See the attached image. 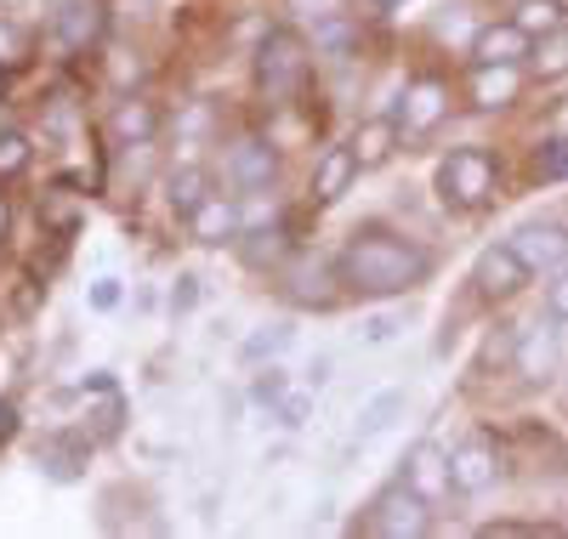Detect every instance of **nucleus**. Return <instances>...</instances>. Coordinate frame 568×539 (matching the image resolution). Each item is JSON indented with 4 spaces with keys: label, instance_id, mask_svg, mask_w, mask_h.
<instances>
[{
    "label": "nucleus",
    "instance_id": "obj_1",
    "mask_svg": "<svg viewBox=\"0 0 568 539\" xmlns=\"http://www.w3.org/2000/svg\"><path fill=\"white\" fill-rule=\"evenodd\" d=\"M433 251L420 238L387 227V222H364L347 233L342 256H336V273H342V289L347 296H364V302H393V296H409L433 278Z\"/></svg>",
    "mask_w": 568,
    "mask_h": 539
},
{
    "label": "nucleus",
    "instance_id": "obj_2",
    "mask_svg": "<svg viewBox=\"0 0 568 539\" xmlns=\"http://www.w3.org/2000/svg\"><path fill=\"white\" fill-rule=\"evenodd\" d=\"M307 80H313V40L291 23H278L262 34L256 45V91L267 109H291L307 96Z\"/></svg>",
    "mask_w": 568,
    "mask_h": 539
},
{
    "label": "nucleus",
    "instance_id": "obj_3",
    "mask_svg": "<svg viewBox=\"0 0 568 539\" xmlns=\"http://www.w3.org/2000/svg\"><path fill=\"white\" fill-rule=\"evenodd\" d=\"M433 187H438V205L455 211V216H478L495 205L500 193V160L478 142H466V149H449L433 171Z\"/></svg>",
    "mask_w": 568,
    "mask_h": 539
},
{
    "label": "nucleus",
    "instance_id": "obj_4",
    "mask_svg": "<svg viewBox=\"0 0 568 539\" xmlns=\"http://www.w3.org/2000/svg\"><path fill=\"white\" fill-rule=\"evenodd\" d=\"M353 528L375 533V539H415V533L433 528V506H426L415 488L393 482V488H382V495L364 506V517H353Z\"/></svg>",
    "mask_w": 568,
    "mask_h": 539
},
{
    "label": "nucleus",
    "instance_id": "obj_5",
    "mask_svg": "<svg viewBox=\"0 0 568 539\" xmlns=\"http://www.w3.org/2000/svg\"><path fill=\"white\" fill-rule=\"evenodd\" d=\"M562 318L546 313V324H529L517 329V347H511V375L524 386H551L562 375Z\"/></svg>",
    "mask_w": 568,
    "mask_h": 539
},
{
    "label": "nucleus",
    "instance_id": "obj_6",
    "mask_svg": "<svg viewBox=\"0 0 568 539\" xmlns=\"http://www.w3.org/2000/svg\"><path fill=\"white\" fill-rule=\"evenodd\" d=\"M449 103H455V91H449L444 74H415V80L398 91L393 120H398L404 136H433V131L449 120Z\"/></svg>",
    "mask_w": 568,
    "mask_h": 539
},
{
    "label": "nucleus",
    "instance_id": "obj_7",
    "mask_svg": "<svg viewBox=\"0 0 568 539\" xmlns=\"http://www.w3.org/2000/svg\"><path fill=\"white\" fill-rule=\"evenodd\" d=\"M500 471H506V455H500V444L489 431H471V437H460V444L449 449V488L466 495V500L484 495V488H495Z\"/></svg>",
    "mask_w": 568,
    "mask_h": 539
},
{
    "label": "nucleus",
    "instance_id": "obj_8",
    "mask_svg": "<svg viewBox=\"0 0 568 539\" xmlns=\"http://www.w3.org/2000/svg\"><path fill=\"white\" fill-rule=\"evenodd\" d=\"M535 273H529V262L511 251V238L506 244H489V251L471 262V289H478V302H489V307H500V302H511V296H524V284H529Z\"/></svg>",
    "mask_w": 568,
    "mask_h": 539
},
{
    "label": "nucleus",
    "instance_id": "obj_9",
    "mask_svg": "<svg viewBox=\"0 0 568 539\" xmlns=\"http://www.w3.org/2000/svg\"><path fill=\"white\" fill-rule=\"evenodd\" d=\"M103 34V0H58V12L45 18V45L52 52H85Z\"/></svg>",
    "mask_w": 568,
    "mask_h": 539
},
{
    "label": "nucleus",
    "instance_id": "obj_10",
    "mask_svg": "<svg viewBox=\"0 0 568 539\" xmlns=\"http://www.w3.org/2000/svg\"><path fill=\"white\" fill-rule=\"evenodd\" d=\"M398 482H404V488H415V495H420L426 506H438V500L449 495V449H438L433 437L409 444V449H404V460H398Z\"/></svg>",
    "mask_w": 568,
    "mask_h": 539
},
{
    "label": "nucleus",
    "instance_id": "obj_11",
    "mask_svg": "<svg viewBox=\"0 0 568 539\" xmlns=\"http://www.w3.org/2000/svg\"><path fill=\"white\" fill-rule=\"evenodd\" d=\"M517 91H524V63H471V74H466V96L478 114L511 109Z\"/></svg>",
    "mask_w": 568,
    "mask_h": 539
},
{
    "label": "nucleus",
    "instance_id": "obj_12",
    "mask_svg": "<svg viewBox=\"0 0 568 539\" xmlns=\"http://www.w3.org/2000/svg\"><path fill=\"white\" fill-rule=\"evenodd\" d=\"M511 251L529 262V273L540 278V273H557V267H568V227L562 222H524L511 233Z\"/></svg>",
    "mask_w": 568,
    "mask_h": 539
},
{
    "label": "nucleus",
    "instance_id": "obj_13",
    "mask_svg": "<svg viewBox=\"0 0 568 539\" xmlns=\"http://www.w3.org/2000/svg\"><path fill=\"white\" fill-rule=\"evenodd\" d=\"M404 409H409V391H404V386L375 391V398L358 409V420H353V431H347V449H342V455H358V449L375 444V437H387V431L404 420Z\"/></svg>",
    "mask_w": 568,
    "mask_h": 539
},
{
    "label": "nucleus",
    "instance_id": "obj_14",
    "mask_svg": "<svg viewBox=\"0 0 568 539\" xmlns=\"http://www.w3.org/2000/svg\"><path fill=\"white\" fill-rule=\"evenodd\" d=\"M358 154H353V142H336V149H324L318 160H313V205L324 211V205H342L347 200V187L358 182Z\"/></svg>",
    "mask_w": 568,
    "mask_h": 539
},
{
    "label": "nucleus",
    "instance_id": "obj_15",
    "mask_svg": "<svg viewBox=\"0 0 568 539\" xmlns=\"http://www.w3.org/2000/svg\"><path fill=\"white\" fill-rule=\"evenodd\" d=\"M227 176L240 182L245 193L273 187V176H278V149H273L267 136H256V131H251V136H240V142L227 149Z\"/></svg>",
    "mask_w": 568,
    "mask_h": 539
},
{
    "label": "nucleus",
    "instance_id": "obj_16",
    "mask_svg": "<svg viewBox=\"0 0 568 539\" xmlns=\"http://www.w3.org/2000/svg\"><path fill=\"white\" fill-rule=\"evenodd\" d=\"M85 460H91V437L85 431H52V437H40V449H34V466L52 482H80Z\"/></svg>",
    "mask_w": 568,
    "mask_h": 539
},
{
    "label": "nucleus",
    "instance_id": "obj_17",
    "mask_svg": "<svg viewBox=\"0 0 568 539\" xmlns=\"http://www.w3.org/2000/svg\"><path fill=\"white\" fill-rule=\"evenodd\" d=\"M187 233H194V244H233L245 233V216L240 205H233V193H205L200 211L187 216Z\"/></svg>",
    "mask_w": 568,
    "mask_h": 539
},
{
    "label": "nucleus",
    "instance_id": "obj_18",
    "mask_svg": "<svg viewBox=\"0 0 568 539\" xmlns=\"http://www.w3.org/2000/svg\"><path fill=\"white\" fill-rule=\"evenodd\" d=\"M535 52V34H524L511 18L506 23H484L478 34H471V63H529Z\"/></svg>",
    "mask_w": 568,
    "mask_h": 539
},
{
    "label": "nucleus",
    "instance_id": "obj_19",
    "mask_svg": "<svg viewBox=\"0 0 568 539\" xmlns=\"http://www.w3.org/2000/svg\"><path fill=\"white\" fill-rule=\"evenodd\" d=\"M109 131H114L120 149H142V142H154V131H160V109L149 103V96H125V103H114V114H109Z\"/></svg>",
    "mask_w": 568,
    "mask_h": 539
},
{
    "label": "nucleus",
    "instance_id": "obj_20",
    "mask_svg": "<svg viewBox=\"0 0 568 539\" xmlns=\"http://www.w3.org/2000/svg\"><path fill=\"white\" fill-rule=\"evenodd\" d=\"M284 284H291V302L296 307H336L342 302V289H329V284H342V273L336 267H324V262H302V267H291V278H284Z\"/></svg>",
    "mask_w": 568,
    "mask_h": 539
},
{
    "label": "nucleus",
    "instance_id": "obj_21",
    "mask_svg": "<svg viewBox=\"0 0 568 539\" xmlns=\"http://www.w3.org/2000/svg\"><path fill=\"white\" fill-rule=\"evenodd\" d=\"M398 136H404V131H398V120H393V114H382V120H364V125L353 131V154H358V165H364V171L387 165Z\"/></svg>",
    "mask_w": 568,
    "mask_h": 539
},
{
    "label": "nucleus",
    "instance_id": "obj_22",
    "mask_svg": "<svg viewBox=\"0 0 568 539\" xmlns=\"http://www.w3.org/2000/svg\"><path fill=\"white\" fill-rule=\"evenodd\" d=\"M358 45H364L358 18H336V12H329L324 23H313V52H324V58L347 63V58H358Z\"/></svg>",
    "mask_w": 568,
    "mask_h": 539
},
{
    "label": "nucleus",
    "instance_id": "obj_23",
    "mask_svg": "<svg viewBox=\"0 0 568 539\" xmlns=\"http://www.w3.org/2000/svg\"><path fill=\"white\" fill-rule=\"evenodd\" d=\"M205 193H211V176H205L200 165H182V171H171V176H165V205H171L182 222L200 211Z\"/></svg>",
    "mask_w": 568,
    "mask_h": 539
},
{
    "label": "nucleus",
    "instance_id": "obj_24",
    "mask_svg": "<svg viewBox=\"0 0 568 539\" xmlns=\"http://www.w3.org/2000/svg\"><path fill=\"white\" fill-rule=\"evenodd\" d=\"M85 222V211L74 205V193L69 187H52V193H40V227L52 233V238H74Z\"/></svg>",
    "mask_w": 568,
    "mask_h": 539
},
{
    "label": "nucleus",
    "instance_id": "obj_25",
    "mask_svg": "<svg viewBox=\"0 0 568 539\" xmlns=\"http://www.w3.org/2000/svg\"><path fill=\"white\" fill-rule=\"evenodd\" d=\"M529 74H535V80H546V85L568 74V29H562V23H557L551 34H540V40H535V52H529Z\"/></svg>",
    "mask_w": 568,
    "mask_h": 539
},
{
    "label": "nucleus",
    "instance_id": "obj_26",
    "mask_svg": "<svg viewBox=\"0 0 568 539\" xmlns=\"http://www.w3.org/2000/svg\"><path fill=\"white\" fill-rule=\"evenodd\" d=\"M296 340V329L291 324H262L256 335H245V347H240V358L251 364V369H262V364H273L284 347H291Z\"/></svg>",
    "mask_w": 568,
    "mask_h": 539
},
{
    "label": "nucleus",
    "instance_id": "obj_27",
    "mask_svg": "<svg viewBox=\"0 0 568 539\" xmlns=\"http://www.w3.org/2000/svg\"><path fill=\"white\" fill-rule=\"evenodd\" d=\"M529 171H535V182H568V136H546V142H535Z\"/></svg>",
    "mask_w": 568,
    "mask_h": 539
},
{
    "label": "nucleus",
    "instance_id": "obj_28",
    "mask_svg": "<svg viewBox=\"0 0 568 539\" xmlns=\"http://www.w3.org/2000/svg\"><path fill=\"white\" fill-rule=\"evenodd\" d=\"M511 23L540 40V34H551V29L562 23V12L551 7V0H517V7H511Z\"/></svg>",
    "mask_w": 568,
    "mask_h": 539
},
{
    "label": "nucleus",
    "instance_id": "obj_29",
    "mask_svg": "<svg viewBox=\"0 0 568 539\" xmlns=\"http://www.w3.org/2000/svg\"><path fill=\"white\" fill-rule=\"evenodd\" d=\"M478 533H484V539H551V533H562V522H524V517H495V522H484Z\"/></svg>",
    "mask_w": 568,
    "mask_h": 539
},
{
    "label": "nucleus",
    "instance_id": "obj_30",
    "mask_svg": "<svg viewBox=\"0 0 568 539\" xmlns=\"http://www.w3.org/2000/svg\"><path fill=\"white\" fill-rule=\"evenodd\" d=\"M29 160H34V142H29L23 131H0V182H7V176H23Z\"/></svg>",
    "mask_w": 568,
    "mask_h": 539
},
{
    "label": "nucleus",
    "instance_id": "obj_31",
    "mask_svg": "<svg viewBox=\"0 0 568 539\" xmlns=\"http://www.w3.org/2000/svg\"><path fill=\"white\" fill-rule=\"evenodd\" d=\"M240 238H251V244H245V262H251V267H273V262L284 256V244H291V238H284L278 227H262V233H240Z\"/></svg>",
    "mask_w": 568,
    "mask_h": 539
},
{
    "label": "nucleus",
    "instance_id": "obj_32",
    "mask_svg": "<svg viewBox=\"0 0 568 539\" xmlns=\"http://www.w3.org/2000/svg\"><path fill=\"white\" fill-rule=\"evenodd\" d=\"M278 426L284 431H296V426H307V415H313V386H302V391H284V398H278Z\"/></svg>",
    "mask_w": 568,
    "mask_h": 539
},
{
    "label": "nucleus",
    "instance_id": "obj_33",
    "mask_svg": "<svg viewBox=\"0 0 568 539\" xmlns=\"http://www.w3.org/2000/svg\"><path fill=\"white\" fill-rule=\"evenodd\" d=\"M398 329H404L398 313H375L358 324V347H387V340H398Z\"/></svg>",
    "mask_w": 568,
    "mask_h": 539
},
{
    "label": "nucleus",
    "instance_id": "obj_34",
    "mask_svg": "<svg viewBox=\"0 0 568 539\" xmlns=\"http://www.w3.org/2000/svg\"><path fill=\"white\" fill-rule=\"evenodd\" d=\"M284 391H291V375H284L278 364H267V369L251 380V398H256V404H267V409H278V398H284Z\"/></svg>",
    "mask_w": 568,
    "mask_h": 539
},
{
    "label": "nucleus",
    "instance_id": "obj_35",
    "mask_svg": "<svg viewBox=\"0 0 568 539\" xmlns=\"http://www.w3.org/2000/svg\"><path fill=\"white\" fill-rule=\"evenodd\" d=\"M29 63V34L18 23H0V69H18Z\"/></svg>",
    "mask_w": 568,
    "mask_h": 539
},
{
    "label": "nucleus",
    "instance_id": "obj_36",
    "mask_svg": "<svg viewBox=\"0 0 568 539\" xmlns=\"http://www.w3.org/2000/svg\"><path fill=\"white\" fill-rule=\"evenodd\" d=\"M546 313H557L568 324V267H557L551 284H546Z\"/></svg>",
    "mask_w": 568,
    "mask_h": 539
},
{
    "label": "nucleus",
    "instance_id": "obj_37",
    "mask_svg": "<svg viewBox=\"0 0 568 539\" xmlns=\"http://www.w3.org/2000/svg\"><path fill=\"white\" fill-rule=\"evenodd\" d=\"M91 307H98V313L120 307V278H98V284H91Z\"/></svg>",
    "mask_w": 568,
    "mask_h": 539
},
{
    "label": "nucleus",
    "instance_id": "obj_38",
    "mask_svg": "<svg viewBox=\"0 0 568 539\" xmlns=\"http://www.w3.org/2000/svg\"><path fill=\"white\" fill-rule=\"evenodd\" d=\"M12 437H18V409L0 398V444H12Z\"/></svg>",
    "mask_w": 568,
    "mask_h": 539
},
{
    "label": "nucleus",
    "instance_id": "obj_39",
    "mask_svg": "<svg viewBox=\"0 0 568 539\" xmlns=\"http://www.w3.org/2000/svg\"><path fill=\"white\" fill-rule=\"evenodd\" d=\"M7 233H12V205H7V193H0V244H7Z\"/></svg>",
    "mask_w": 568,
    "mask_h": 539
},
{
    "label": "nucleus",
    "instance_id": "obj_40",
    "mask_svg": "<svg viewBox=\"0 0 568 539\" xmlns=\"http://www.w3.org/2000/svg\"><path fill=\"white\" fill-rule=\"evenodd\" d=\"M7 85H12V80H7V69H0V103H7Z\"/></svg>",
    "mask_w": 568,
    "mask_h": 539
},
{
    "label": "nucleus",
    "instance_id": "obj_41",
    "mask_svg": "<svg viewBox=\"0 0 568 539\" xmlns=\"http://www.w3.org/2000/svg\"><path fill=\"white\" fill-rule=\"evenodd\" d=\"M551 7H557V12H562V18H568V0H551Z\"/></svg>",
    "mask_w": 568,
    "mask_h": 539
},
{
    "label": "nucleus",
    "instance_id": "obj_42",
    "mask_svg": "<svg viewBox=\"0 0 568 539\" xmlns=\"http://www.w3.org/2000/svg\"><path fill=\"white\" fill-rule=\"evenodd\" d=\"M382 7H387V12H393V7H404V0H382Z\"/></svg>",
    "mask_w": 568,
    "mask_h": 539
}]
</instances>
